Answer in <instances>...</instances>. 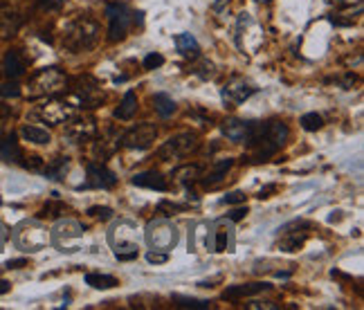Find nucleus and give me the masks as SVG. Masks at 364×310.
Masks as SVG:
<instances>
[{"label": "nucleus", "mask_w": 364, "mask_h": 310, "mask_svg": "<svg viewBox=\"0 0 364 310\" xmlns=\"http://www.w3.org/2000/svg\"><path fill=\"white\" fill-rule=\"evenodd\" d=\"M288 135H290L288 126L279 119L252 121V133L245 139L250 153H247V157H243V162H250V164L267 162V160H270L286 144Z\"/></svg>", "instance_id": "nucleus-1"}, {"label": "nucleus", "mask_w": 364, "mask_h": 310, "mask_svg": "<svg viewBox=\"0 0 364 310\" xmlns=\"http://www.w3.org/2000/svg\"><path fill=\"white\" fill-rule=\"evenodd\" d=\"M99 41V25L97 21H92L88 16H76L74 21L65 25L61 45L63 50H68L72 54H81L92 50Z\"/></svg>", "instance_id": "nucleus-2"}, {"label": "nucleus", "mask_w": 364, "mask_h": 310, "mask_svg": "<svg viewBox=\"0 0 364 310\" xmlns=\"http://www.w3.org/2000/svg\"><path fill=\"white\" fill-rule=\"evenodd\" d=\"M65 86H68V77L59 68H43L27 81V97L30 99L52 97L56 92L65 90Z\"/></svg>", "instance_id": "nucleus-3"}, {"label": "nucleus", "mask_w": 364, "mask_h": 310, "mask_svg": "<svg viewBox=\"0 0 364 310\" xmlns=\"http://www.w3.org/2000/svg\"><path fill=\"white\" fill-rule=\"evenodd\" d=\"M106 16H108V21H110L108 39L113 43L126 39L133 25H142V12H131V9L126 5H122V3L106 5Z\"/></svg>", "instance_id": "nucleus-4"}, {"label": "nucleus", "mask_w": 364, "mask_h": 310, "mask_svg": "<svg viewBox=\"0 0 364 310\" xmlns=\"http://www.w3.org/2000/svg\"><path fill=\"white\" fill-rule=\"evenodd\" d=\"M70 86V92L79 99V103L83 108H97L101 106L104 101V92H101V86L99 81L90 77V74H79V77H74L72 81H68Z\"/></svg>", "instance_id": "nucleus-5"}, {"label": "nucleus", "mask_w": 364, "mask_h": 310, "mask_svg": "<svg viewBox=\"0 0 364 310\" xmlns=\"http://www.w3.org/2000/svg\"><path fill=\"white\" fill-rule=\"evenodd\" d=\"M198 148H200V139L196 133H178L174 137H169L167 142L160 146L158 155L162 160H180L196 153Z\"/></svg>", "instance_id": "nucleus-6"}, {"label": "nucleus", "mask_w": 364, "mask_h": 310, "mask_svg": "<svg viewBox=\"0 0 364 310\" xmlns=\"http://www.w3.org/2000/svg\"><path fill=\"white\" fill-rule=\"evenodd\" d=\"M34 115L45 121L50 126H59V124H68V121L74 117V106L70 101H63V99H50L36 106Z\"/></svg>", "instance_id": "nucleus-7"}, {"label": "nucleus", "mask_w": 364, "mask_h": 310, "mask_svg": "<svg viewBox=\"0 0 364 310\" xmlns=\"http://www.w3.org/2000/svg\"><path fill=\"white\" fill-rule=\"evenodd\" d=\"M147 241H149V246L153 250H162V252H167L171 250L178 243V232L176 227L171 225L169 221H153L149 223V230H147Z\"/></svg>", "instance_id": "nucleus-8"}, {"label": "nucleus", "mask_w": 364, "mask_h": 310, "mask_svg": "<svg viewBox=\"0 0 364 310\" xmlns=\"http://www.w3.org/2000/svg\"><path fill=\"white\" fill-rule=\"evenodd\" d=\"M313 230V225L308 221H292L286 225L281 232V239H279V250L281 252H297L299 250L306 239H308V234Z\"/></svg>", "instance_id": "nucleus-9"}, {"label": "nucleus", "mask_w": 364, "mask_h": 310, "mask_svg": "<svg viewBox=\"0 0 364 310\" xmlns=\"http://www.w3.org/2000/svg\"><path fill=\"white\" fill-rule=\"evenodd\" d=\"M158 137V128L156 124H138L133 126L131 130H126V133L122 135V146L124 148H149L153 142H156Z\"/></svg>", "instance_id": "nucleus-10"}, {"label": "nucleus", "mask_w": 364, "mask_h": 310, "mask_svg": "<svg viewBox=\"0 0 364 310\" xmlns=\"http://www.w3.org/2000/svg\"><path fill=\"white\" fill-rule=\"evenodd\" d=\"M16 243L18 248H23L27 252H36L47 246V232L43 227H38L36 223H23L16 232Z\"/></svg>", "instance_id": "nucleus-11"}, {"label": "nucleus", "mask_w": 364, "mask_h": 310, "mask_svg": "<svg viewBox=\"0 0 364 310\" xmlns=\"http://www.w3.org/2000/svg\"><path fill=\"white\" fill-rule=\"evenodd\" d=\"M65 137L70 139L72 144H83V142H90V139L97 137V121L94 117L85 115V117H72L68 128H65Z\"/></svg>", "instance_id": "nucleus-12"}, {"label": "nucleus", "mask_w": 364, "mask_h": 310, "mask_svg": "<svg viewBox=\"0 0 364 310\" xmlns=\"http://www.w3.org/2000/svg\"><path fill=\"white\" fill-rule=\"evenodd\" d=\"M256 92V86L250 81H245L241 77H234L229 83L223 86V99L227 106H238V103H243L245 99H250Z\"/></svg>", "instance_id": "nucleus-13"}, {"label": "nucleus", "mask_w": 364, "mask_h": 310, "mask_svg": "<svg viewBox=\"0 0 364 310\" xmlns=\"http://www.w3.org/2000/svg\"><path fill=\"white\" fill-rule=\"evenodd\" d=\"M85 173H88V182H85V187H94V189H113V187L117 184V175L101 162H88L85 164Z\"/></svg>", "instance_id": "nucleus-14"}, {"label": "nucleus", "mask_w": 364, "mask_h": 310, "mask_svg": "<svg viewBox=\"0 0 364 310\" xmlns=\"http://www.w3.org/2000/svg\"><path fill=\"white\" fill-rule=\"evenodd\" d=\"M220 130L227 139L232 142H245L247 137L252 133V121H245V119H236V117H229L220 124Z\"/></svg>", "instance_id": "nucleus-15"}, {"label": "nucleus", "mask_w": 364, "mask_h": 310, "mask_svg": "<svg viewBox=\"0 0 364 310\" xmlns=\"http://www.w3.org/2000/svg\"><path fill=\"white\" fill-rule=\"evenodd\" d=\"M272 286L265 284V281H258V284H241V286H229L225 293H223V299H229V302H238V299H245V297H252V295H258V293H265V290H270Z\"/></svg>", "instance_id": "nucleus-16"}, {"label": "nucleus", "mask_w": 364, "mask_h": 310, "mask_svg": "<svg viewBox=\"0 0 364 310\" xmlns=\"http://www.w3.org/2000/svg\"><path fill=\"white\" fill-rule=\"evenodd\" d=\"M234 246V234L232 227H229L227 221H218L214 225V243H212V250L214 252H229Z\"/></svg>", "instance_id": "nucleus-17"}, {"label": "nucleus", "mask_w": 364, "mask_h": 310, "mask_svg": "<svg viewBox=\"0 0 364 310\" xmlns=\"http://www.w3.org/2000/svg\"><path fill=\"white\" fill-rule=\"evenodd\" d=\"M135 187H144V189H153V191H167L169 184L165 180V175L158 173V171H144V173H138L133 175L131 180Z\"/></svg>", "instance_id": "nucleus-18"}, {"label": "nucleus", "mask_w": 364, "mask_h": 310, "mask_svg": "<svg viewBox=\"0 0 364 310\" xmlns=\"http://www.w3.org/2000/svg\"><path fill=\"white\" fill-rule=\"evenodd\" d=\"M27 70V59L21 54V50H9L5 54V74L9 79H18Z\"/></svg>", "instance_id": "nucleus-19"}, {"label": "nucleus", "mask_w": 364, "mask_h": 310, "mask_svg": "<svg viewBox=\"0 0 364 310\" xmlns=\"http://www.w3.org/2000/svg\"><path fill=\"white\" fill-rule=\"evenodd\" d=\"M23 23V16L12 7L0 9V36H12Z\"/></svg>", "instance_id": "nucleus-20"}, {"label": "nucleus", "mask_w": 364, "mask_h": 310, "mask_svg": "<svg viewBox=\"0 0 364 310\" xmlns=\"http://www.w3.org/2000/svg\"><path fill=\"white\" fill-rule=\"evenodd\" d=\"M234 166V160H220V162H214V166H212V171H209L207 175H200V182H203V187H214V184H218L223 178L227 175V171L229 169Z\"/></svg>", "instance_id": "nucleus-21"}, {"label": "nucleus", "mask_w": 364, "mask_h": 310, "mask_svg": "<svg viewBox=\"0 0 364 310\" xmlns=\"http://www.w3.org/2000/svg\"><path fill=\"white\" fill-rule=\"evenodd\" d=\"M117 146H119V135H115L113 126H108V128H106V135L94 142V155L104 160V157L113 155L115 148H117Z\"/></svg>", "instance_id": "nucleus-22"}, {"label": "nucleus", "mask_w": 364, "mask_h": 310, "mask_svg": "<svg viewBox=\"0 0 364 310\" xmlns=\"http://www.w3.org/2000/svg\"><path fill=\"white\" fill-rule=\"evenodd\" d=\"M0 160L3 162H21L23 151L16 142V135H7L0 139Z\"/></svg>", "instance_id": "nucleus-23"}, {"label": "nucleus", "mask_w": 364, "mask_h": 310, "mask_svg": "<svg viewBox=\"0 0 364 310\" xmlns=\"http://www.w3.org/2000/svg\"><path fill=\"white\" fill-rule=\"evenodd\" d=\"M176 48L182 56H187V59H198L200 56V45L198 41L194 39L191 34H178L176 36Z\"/></svg>", "instance_id": "nucleus-24"}, {"label": "nucleus", "mask_w": 364, "mask_h": 310, "mask_svg": "<svg viewBox=\"0 0 364 310\" xmlns=\"http://www.w3.org/2000/svg\"><path fill=\"white\" fill-rule=\"evenodd\" d=\"M138 112V97H135V92H126L119 103V108L115 110V117L117 119H133V115Z\"/></svg>", "instance_id": "nucleus-25"}, {"label": "nucleus", "mask_w": 364, "mask_h": 310, "mask_svg": "<svg viewBox=\"0 0 364 310\" xmlns=\"http://www.w3.org/2000/svg\"><path fill=\"white\" fill-rule=\"evenodd\" d=\"M21 135L25 142H32V144H47L50 142V133H47L45 128H38V126H32V124H25L21 128Z\"/></svg>", "instance_id": "nucleus-26"}, {"label": "nucleus", "mask_w": 364, "mask_h": 310, "mask_svg": "<svg viewBox=\"0 0 364 310\" xmlns=\"http://www.w3.org/2000/svg\"><path fill=\"white\" fill-rule=\"evenodd\" d=\"M200 175H203V169H200L198 164H185L176 169V180L182 182V184H194L196 180H200Z\"/></svg>", "instance_id": "nucleus-27"}, {"label": "nucleus", "mask_w": 364, "mask_h": 310, "mask_svg": "<svg viewBox=\"0 0 364 310\" xmlns=\"http://www.w3.org/2000/svg\"><path fill=\"white\" fill-rule=\"evenodd\" d=\"M85 284L97 288V290H110L117 286V279L110 277V275H99V272H90V275H85Z\"/></svg>", "instance_id": "nucleus-28"}, {"label": "nucleus", "mask_w": 364, "mask_h": 310, "mask_svg": "<svg viewBox=\"0 0 364 310\" xmlns=\"http://www.w3.org/2000/svg\"><path fill=\"white\" fill-rule=\"evenodd\" d=\"M70 207L65 205V203H61V200H50V203H45L43 205V209L38 212V218H61V216L68 212Z\"/></svg>", "instance_id": "nucleus-29"}, {"label": "nucleus", "mask_w": 364, "mask_h": 310, "mask_svg": "<svg viewBox=\"0 0 364 310\" xmlns=\"http://www.w3.org/2000/svg\"><path fill=\"white\" fill-rule=\"evenodd\" d=\"M65 171H68V157H56L45 166V175L52 180H63Z\"/></svg>", "instance_id": "nucleus-30"}, {"label": "nucleus", "mask_w": 364, "mask_h": 310, "mask_svg": "<svg viewBox=\"0 0 364 310\" xmlns=\"http://www.w3.org/2000/svg\"><path fill=\"white\" fill-rule=\"evenodd\" d=\"M153 106H156V110L160 112L162 117H171V115L176 112V108H178L176 101L171 99L169 95H162V92H160V95L153 97Z\"/></svg>", "instance_id": "nucleus-31"}, {"label": "nucleus", "mask_w": 364, "mask_h": 310, "mask_svg": "<svg viewBox=\"0 0 364 310\" xmlns=\"http://www.w3.org/2000/svg\"><path fill=\"white\" fill-rule=\"evenodd\" d=\"M54 239H59V236H65V239H70V236H79V234L83 232V227L79 223H74V221H63L56 225V230H54Z\"/></svg>", "instance_id": "nucleus-32"}, {"label": "nucleus", "mask_w": 364, "mask_h": 310, "mask_svg": "<svg viewBox=\"0 0 364 310\" xmlns=\"http://www.w3.org/2000/svg\"><path fill=\"white\" fill-rule=\"evenodd\" d=\"M174 304L178 308H191V310H205V308H209L207 299H194V297H182V295H176L174 297Z\"/></svg>", "instance_id": "nucleus-33"}, {"label": "nucleus", "mask_w": 364, "mask_h": 310, "mask_svg": "<svg viewBox=\"0 0 364 310\" xmlns=\"http://www.w3.org/2000/svg\"><path fill=\"white\" fill-rule=\"evenodd\" d=\"M299 124L304 130H311L313 133V130H320L324 126V119H322V115H317V112H306Z\"/></svg>", "instance_id": "nucleus-34"}, {"label": "nucleus", "mask_w": 364, "mask_h": 310, "mask_svg": "<svg viewBox=\"0 0 364 310\" xmlns=\"http://www.w3.org/2000/svg\"><path fill=\"white\" fill-rule=\"evenodd\" d=\"M158 209L165 214V216H174L176 212H185L187 209V205H178V203H169V200H162L158 205Z\"/></svg>", "instance_id": "nucleus-35"}, {"label": "nucleus", "mask_w": 364, "mask_h": 310, "mask_svg": "<svg viewBox=\"0 0 364 310\" xmlns=\"http://www.w3.org/2000/svg\"><path fill=\"white\" fill-rule=\"evenodd\" d=\"M88 216H92V218H97V221H110L113 218V209H110V207H90Z\"/></svg>", "instance_id": "nucleus-36"}, {"label": "nucleus", "mask_w": 364, "mask_h": 310, "mask_svg": "<svg viewBox=\"0 0 364 310\" xmlns=\"http://www.w3.org/2000/svg\"><path fill=\"white\" fill-rule=\"evenodd\" d=\"M162 63H165V56L158 54V52H153V54H149L144 59V70H156V68H160Z\"/></svg>", "instance_id": "nucleus-37"}, {"label": "nucleus", "mask_w": 364, "mask_h": 310, "mask_svg": "<svg viewBox=\"0 0 364 310\" xmlns=\"http://www.w3.org/2000/svg\"><path fill=\"white\" fill-rule=\"evenodd\" d=\"M194 72L198 74V77H203V79H212L214 74H216V72H214V63H209V61H203Z\"/></svg>", "instance_id": "nucleus-38"}, {"label": "nucleus", "mask_w": 364, "mask_h": 310, "mask_svg": "<svg viewBox=\"0 0 364 310\" xmlns=\"http://www.w3.org/2000/svg\"><path fill=\"white\" fill-rule=\"evenodd\" d=\"M21 95V86L18 83H5V86H0V97H18Z\"/></svg>", "instance_id": "nucleus-39"}, {"label": "nucleus", "mask_w": 364, "mask_h": 310, "mask_svg": "<svg viewBox=\"0 0 364 310\" xmlns=\"http://www.w3.org/2000/svg\"><path fill=\"white\" fill-rule=\"evenodd\" d=\"M147 261L149 263H156V266H160V263H167L169 261V255H167V252H149V255H147Z\"/></svg>", "instance_id": "nucleus-40"}, {"label": "nucleus", "mask_w": 364, "mask_h": 310, "mask_svg": "<svg viewBox=\"0 0 364 310\" xmlns=\"http://www.w3.org/2000/svg\"><path fill=\"white\" fill-rule=\"evenodd\" d=\"M225 205H236V203H245V193L243 191H232V193H227L225 198H223Z\"/></svg>", "instance_id": "nucleus-41"}, {"label": "nucleus", "mask_w": 364, "mask_h": 310, "mask_svg": "<svg viewBox=\"0 0 364 310\" xmlns=\"http://www.w3.org/2000/svg\"><path fill=\"white\" fill-rule=\"evenodd\" d=\"M247 216V207H236V209L229 212V223H238V221H243Z\"/></svg>", "instance_id": "nucleus-42"}, {"label": "nucleus", "mask_w": 364, "mask_h": 310, "mask_svg": "<svg viewBox=\"0 0 364 310\" xmlns=\"http://www.w3.org/2000/svg\"><path fill=\"white\" fill-rule=\"evenodd\" d=\"M276 191H279V184H274V182H272V184H265L263 189L258 191V198H261V200H263V198H270V196L276 193Z\"/></svg>", "instance_id": "nucleus-43"}, {"label": "nucleus", "mask_w": 364, "mask_h": 310, "mask_svg": "<svg viewBox=\"0 0 364 310\" xmlns=\"http://www.w3.org/2000/svg\"><path fill=\"white\" fill-rule=\"evenodd\" d=\"M247 308L250 310H272V308H276V304H272V302H252V304H247Z\"/></svg>", "instance_id": "nucleus-44"}, {"label": "nucleus", "mask_w": 364, "mask_h": 310, "mask_svg": "<svg viewBox=\"0 0 364 310\" xmlns=\"http://www.w3.org/2000/svg\"><path fill=\"white\" fill-rule=\"evenodd\" d=\"M25 266H27L25 259H16V261H9V263H7L9 270H18V268H25Z\"/></svg>", "instance_id": "nucleus-45"}, {"label": "nucleus", "mask_w": 364, "mask_h": 310, "mask_svg": "<svg viewBox=\"0 0 364 310\" xmlns=\"http://www.w3.org/2000/svg\"><path fill=\"white\" fill-rule=\"evenodd\" d=\"M27 169H41L43 162H41V157H30V162H25Z\"/></svg>", "instance_id": "nucleus-46"}, {"label": "nucleus", "mask_w": 364, "mask_h": 310, "mask_svg": "<svg viewBox=\"0 0 364 310\" xmlns=\"http://www.w3.org/2000/svg\"><path fill=\"white\" fill-rule=\"evenodd\" d=\"M9 290H12V286H9V281L5 279H0V295H7Z\"/></svg>", "instance_id": "nucleus-47"}, {"label": "nucleus", "mask_w": 364, "mask_h": 310, "mask_svg": "<svg viewBox=\"0 0 364 310\" xmlns=\"http://www.w3.org/2000/svg\"><path fill=\"white\" fill-rule=\"evenodd\" d=\"M329 3H338L340 7H349L353 3H360V0H329Z\"/></svg>", "instance_id": "nucleus-48"}, {"label": "nucleus", "mask_w": 364, "mask_h": 310, "mask_svg": "<svg viewBox=\"0 0 364 310\" xmlns=\"http://www.w3.org/2000/svg\"><path fill=\"white\" fill-rule=\"evenodd\" d=\"M5 241H7V230L3 227V225H0V246H3Z\"/></svg>", "instance_id": "nucleus-49"}, {"label": "nucleus", "mask_w": 364, "mask_h": 310, "mask_svg": "<svg viewBox=\"0 0 364 310\" xmlns=\"http://www.w3.org/2000/svg\"><path fill=\"white\" fill-rule=\"evenodd\" d=\"M225 3H227V0H214V9H220Z\"/></svg>", "instance_id": "nucleus-50"}, {"label": "nucleus", "mask_w": 364, "mask_h": 310, "mask_svg": "<svg viewBox=\"0 0 364 310\" xmlns=\"http://www.w3.org/2000/svg\"><path fill=\"white\" fill-rule=\"evenodd\" d=\"M256 3H270V0H256Z\"/></svg>", "instance_id": "nucleus-51"}, {"label": "nucleus", "mask_w": 364, "mask_h": 310, "mask_svg": "<svg viewBox=\"0 0 364 310\" xmlns=\"http://www.w3.org/2000/svg\"><path fill=\"white\" fill-rule=\"evenodd\" d=\"M0 74H3V70H0Z\"/></svg>", "instance_id": "nucleus-52"}, {"label": "nucleus", "mask_w": 364, "mask_h": 310, "mask_svg": "<svg viewBox=\"0 0 364 310\" xmlns=\"http://www.w3.org/2000/svg\"><path fill=\"white\" fill-rule=\"evenodd\" d=\"M0 203H3V200H0Z\"/></svg>", "instance_id": "nucleus-53"}]
</instances>
